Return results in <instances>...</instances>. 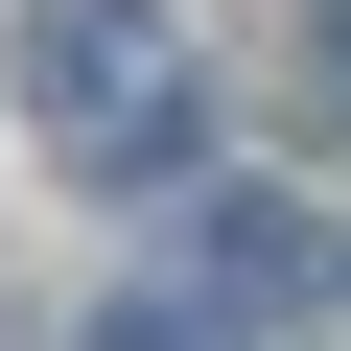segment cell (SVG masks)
<instances>
[{
    "mask_svg": "<svg viewBox=\"0 0 351 351\" xmlns=\"http://www.w3.org/2000/svg\"><path fill=\"white\" fill-rule=\"evenodd\" d=\"M24 117H47V164H94V188H164L188 117H211V71H188L164 0H24Z\"/></svg>",
    "mask_w": 351,
    "mask_h": 351,
    "instance_id": "obj_1",
    "label": "cell"
},
{
    "mask_svg": "<svg viewBox=\"0 0 351 351\" xmlns=\"http://www.w3.org/2000/svg\"><path fill=\"white\" fill-rule=\"evenodd\" d=\"M94 351H188V304H117V328H94Z\"/></svg>",
    "mask_w": 351,
    "mask_h": 351,
    "instance_id": "obj_2",
    "label": "cell"
},
{
    "mask_svg": "<svg viewBox=\"0 0 351 351\" xmlns=\"http://www.w3.org/2000/svg\"><path fill=\"white\" fill-rule=\"evenodd\" d=\"M328 71H351V0H328Z\"/></svg>",
    "mask_w": 351,
    "mask_h": 351,
    "instance_id": "obj_3",
    "label": "cell"
}]
</instances>
